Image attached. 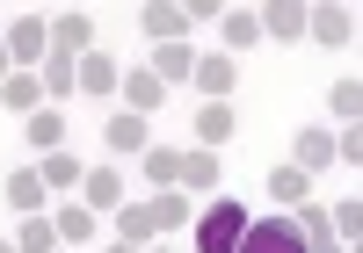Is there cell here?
<instances>
[{"instance_id":"1","label":"cell","mask_w":363,"mask_h":253,"mask_svg":"<svg viewBox=\"0 0 363 253\" xmlns=\"http://www.w3.org/2000/svg\"><path fill=\"white\" fill-rule=\"evenodd\" d=\"M240 239H247V210H240V196H211L203 217H196V253H240Z\"/></svg>"},{"instance_id":"2","label":"cell","mask_w":363,"mask_h":253,"mask_svg":"<svg viewBox=\"0 0 363 253\" xmlns=\"http://www.w3.org/2000/svg\"><path fill=\"white\" fill-rule=\"evenodd\" d=\"M0 44H8L15 73H37V66H44V51H51V22H44V15H22V22H15Z\"/></svg>"},{"instance_id":"3","label":"cell","mask_w":363,"mask_h":253,"mask_svg":"<svg viewBox=\"0 0 363 253\" xmlns=\"http://www.w3.org/2000/svg\"><path fill=\"white\" fill-rule=\"evenodd\" d=\"M240 253H306V239H298V225H291V217H262V225H247Z\"/></svg>"},{"instance_id":"4","label":"cell","mask_w":363,"mask_h":253,"mask_svg":"<svg viewBox=\"0 0 363 253\" xmlns=\"http://www.w3.org/2000/svg\"><path fill=\"white\" fill-rule=\"evenodd\" d=\"M306 37H320V44H349V37H356V8H342V0L306 8Z\"/></svg>"},{"instance_id":"5","label":"cell","mask_w":363,"mask_h":253,"mask_svg":"<svg viewBox=\"0 0 363 253\" xmlns=\"http://www.w3.org/2000/svg\"><path fill=\"white\" fill-rule=\"evenodd\" d=\"M255 22H262V37H277V44L306 37V8H298V0H269V8H255Z\"/></svg>"},{"instance_id":"6","label":"cell","mask_w":363,"mask_h":253,"mask_svg":"<svg viewBox=\"0 0 363 253\" xmlns=\"http://www.w3.org/2000/svg\"><path fill=\"white\" fill-rule=\"evenodd\" d=\"M174 188H189V196H211V188H218V152H182L174 160Z\"/></svg>"},{"instance_id":"7","label":"cell","mask_w":363,"mask_h":253,"mask_svg":"<svg viewBox=\"0 0 363 253\" xmlns=\"http://www.w3.org/2000/svg\"><path fill=\"white\" fill-rule=\"evenodd\" d=\"M51 51H66V58H80V51H95V15H80V8H66L51 22Z\"/></svg>"},{"instance_id":"8","label":"cell","mask_w":363,"mask_h":253,"mask_svg":"<svg viewBox=\"0 0 363 253\" xmlns=\"http://www.w3.org/2000/svg\"><path fill=\"white\" fill-rule=\"evenodd\" d=\"M102 138H109V152H124V160H145V145H153V131H145V116H131V109H116Z\"/></svg>"},{"instance_id":"9","label":"cell","mask_w":363,"mask_h":253,"mask_svg":"<svg viewBox=\"0 0 363 253\" xmlns=\"http://www.w3.org/2000/svg\"><path fill=\"white\" fill-rule=\"evenodd\" d=\"M196 138H203V152L233 145V138H240V116H233V102H203V109H196Z\"/></svg>"},{"instance_id":"10","label":"cell","mask_w":363,"mask_h":253,"mask_svg":"<svg viewBox=\"0 0 363 253\" xmlns=\"http://www.w3.org/2000/svg\"><path fill=\"white\" fill-rule=\"evenodd\" d=\"M80 203L95 210V217L124 203V181H116V167H87V174H80Z\"/></svg>"},{"instance_id":"11","label":"cell","mask_w":363,"mask_h":253,"mask_svg":"<svg viewBox=\"0 0 363 253\" xmlns=\"http://www.w3.org/2000/svg\"><path fill=\"white\" fill-rule=\"evenodd\" d=\"M37 80H44V94H51V102H66V94H80V58H66V51H44Z\"/></svg>"},{"instance_id":"12","label":"cell","mask_w":363,"mask_h":253,"mask_svg":"<svg viewBox=\"0 0 363 253\" xmlns=\"http://www.w3.org/2000/svg\"><path fill=\"white\" fill-rule=\"evenodd\" d=\"M44 196H51V188H44V174H37V167H15V174H8V210L44 217Z\"/></svg>"},{"instance_id":"13","label":"cell","mask_w":363,"mask_h":253,"mask_svg":"<svg viewBox=\"0 0 363 253\" xmlns=\"http://www.w3.org/2000/svg\"><path fill=\"white\" fill-rule=\"evenodd\" d=\"M189 80L203 87V102H233V58H225V51L196 58V73H189Z\"/></svg>"},{"instance_id":"14","label":"cell","mask_w":363,"mask_h":253,"mask_svg":"<svg viewBox=\"0 0 363 253\" xmlns=\"http://www.w3.org/2000/svg\"><path fill=\"white\" fill-rule=\"evenodd\" d=\"M0 109L37 116V109H44V80H37V73H8V80H0Z\"/></svg>"},{"instance_id":"15","label":"cell","mask_w":363,"mask_h":253,"mask_svg":"<svg viewBox=\"0 0 363 253\" xmlns=\"http://www.w3.org/2000/svg\"><path fill=\"white\" fill-rule=\"evenodd\" d=\"M80 94H95V102H116V58L80 51Z\"/></svg>"},{"instance_id":"16","label":"cell","mask_w":363,"mask_h":253,"mask_svg":"<svg viewBox=\"0 0 363 253\" xmlns=\"http://www.w3.org/2000/svg\"><path fill=\"white\" fill-rule=\"evenodd\" d=\"M116 94H124V109H131V116H153V109L167 102V87H160L153 73H124V80H116Z\"/></svg>"},{"instance_id":"17","label":"cell","mask_w":363,"mask_h":253,"mask_svg":"<svg viewBox=\"0 0 363 253\" xmlns=\"http://www.w3.org/2000/svg\"><path fill=\"white\" fill-rule=\"evenodd\" d=\"M145 73H153L160 87H182V80L196 73V51H189V44H160V51H153V66H145Z\"/></svg>"},{"instance_id":"18","label":"cell","mask_w":363,"mask_h":253,"mask_svg":"<svg viewBox=\"0 0 363 253\" xmlns=\"http://www.w3.org/2000/svg\"><path fill=\"white\" fill-rule=\"evenodd\" d=\"M51 232H58V246H87V239H95V210H87V203H58Z\"/></svg>"},{"instance_id":"19","label":"cell","mask_w":363,"mask_h":253,"mask_svg":"<svg viewBox=\"0 0 363 253\" xmlns=\"http://www.w3.org/2000/svg\"><path fill=\"white\" fill-rule=\"evenodd\" d=\"M116 239H124V246H153L160 232H153V210H145V203H116Z\"/></svg>"},{"instance_id":"20","label":"cell","mask_w":363,"mask_h":253,"mask_svg":"<svg viewBox=\"0 0 363 253\" xmlns=\"http://www.w3.org/2000/svg\"><path fill=\"white\" fill-rule=\"evenodd\" d=\"M37 174H44V188H51V196H66V188H80V160H73V152L66 145H58V152H44V160H37Z\"/></svg>"},{"instance_id":"21","label":"cell","mask_w":363,"mask_h":253,"mask_svg":"<svg viewBox=\"0 0 363 253\" xmlns=\"http://www.w3.org/2000/svg\"><path fill=\"white\" fill-rule=\"evenodd\" d=\"M138 29H145L153 44H182V29H189V15H182V8H167V0H153V8L138 15Z\"/></svg>"},{"instance_id":"22","label":"cell","mask_w":363,"mask_h":253,"mask_svg":"<svg viewBox=\"0 0 363 253\" xmlns=\"http://www.w3.org/2000/svg\"><path fill=\"white\" fill-rule=\"evenodd\" d=\"M327 160H335V131H320V123H306V131H298V174H320Z\"/></svg>"},{"instance_id":"23","label":"cell","mask_w":363,"mask_h":253,"mask_svg":"<svg viewBox=\"0 0 363 253\" xmlns=\"http://www.w3.org/2000/svg\"><path fill=\"white\" fill-rule=\"evenodd\" d=\"M145 210H153V232H167V239H174V232L196 217V203H189V196H174V188H167V196H153Z\"/></svg>"},{"instance_id":"24","label":"cell","mask_w":363,"mask_h":253,"mask_svg":"<svg viewBox=\"0 0 363 253\" xmlns=\"http://www.w3.org/2000/svg\"><path fill=\"white\" fill-rule=\"evenodd\" d=\"M327 225H335V239L349 246V253H363V203L349 196V203H335V210H327Z\"/></svg>"},{"instance_id":"25","label":"cell","mask_w":363,"mask_h":253,"mask_svg":"<svg viewBox=\"0 0 363 253\" xmlns=\"http://www.w3.org/2000/svg\"><path fill=\"white\" fill-rule=\"evenodd\" d=\"M269 196H277L284 210H298V203L313 196V174H298V167H277V174H269Z\"/></svg>"},{"instance_id":"26","label":"cell","mask_w":363,"mask_h":253,"mask_svg":"<svg viewBox=\"0 0 363 253\" xmlns=\"http://www.w3.org/2000/svg\"><path fill=\"white\" fill-rule=\"evenodd\" d=\"M29 145H37V152H58V145H66V116H58V109H37V116H29Z\"/></svg>"},{"instance_id":"27","label":"cell","mask_w":363,"mask_h":253,"mask_svg":"<svg viewBox=\"0 0 363 253\" xmlns=\"http://www.w3.org/2000/svg\"><path fill=\"white\" fill-rule=\"evenodd\" d=\"M15 253H58V232H51V217H22V232H15Z\"/></svg>"},{"instance_id":"28","label":"cell","mask_w":363,"mask_h":253,"mask_svg":"<svg viewBox=\"0 0 363 253\" xmlns=\"http://www.w3.org/2000/svg\"><path fill=\"white\" fill-rule=\"evenodd\" d=\"M218 22H225V44H233V51H247V44L262 37V22H255V8H225Z\"/></svg>"},{"instance_id":"29","label":"cell","mask_w":363,"mask_h":253,"mask_svg":"<svg viewBox=\"0 0 363 253\" xmlns=\"http://www.w3.org/2000/svg\"><path fill=\"white\" fill-rule=\"evenodd\" d=\"M174 160H182L174 145H145V181H153V188H174Z\"/></svg>"},{"instance_id":"30","label":"cell","mask_w":363,"mask_h":253,"mask_svg":"<svg viewBox=\"0 0 363 253\" xmlns=\"http://www.w3.org/2000/svg\"><path fill=\"white\" fill-rule=\"evenodd\" d=\"M327 109H335L342 123H356V109H363V87H356V80H335V87H327Z\"/></svg>"},{"instance_id":"31","label":"cell","mask_w":363,"mask_h":253,"mask_svg":"<svg viewBox=\"0 0 363 253\" xmlns=\"http://www.w3.org/2000/svg\"><path fill=\"white\" fill-rule=\"evenodd\" d=\"M335 160H349V167H356V160H363V131H356V123H349V131H342V138H335Z\"/></svg>"},{"instance_id":"32","label":"cell","mask_w":363,"mask_h":253,"mask_svg":"<svg viewBox=\"0 0 363 253\" xmlns=\"http://www.w3.org/2000/svg\"><path fill=\"white\" fill-rule=\"evenodd\" d=\"M182 15H189V22H218V15H225V0H189Z\"/></svg>"},{"instance_id":"33","label":"cell","mask_w":363,"mask_h":253,"mask_svg":"<svg viewBox=\"0 0 363 253\" xmlns=\"http://www.w3.org/2000/svg\"><path fill=\"white\" fill-rule=\"evenodd\" d=\"M8 73H15V58H8V44H0V80H8Z\"/></svg>"},{"instance_id":"34","label":"cell","mask_w":363,"mask_h":253,"mask_svg":"<svg viewBox=\"0 0 363 253\" xmlns=\"http://www.w3.org/2000/svg\"><path fill=\"white\" fill-rule=\"evenodd\" d=\"M109 253H138V246H124V239H116V246H109Z\"/></svg>"},{"instance_id":"35","label":"cell","mask_w":363,"mask_h":253,"mask_svg":"<svg viewBox=\"0 0 363 253\" xmlns=\"http://www.w3.org/2000/svg\"><path fill=\"white\" fill-rule=\"evenodd\" d=\"M0 253H15V239H0Z\"/></svg>"},{"instance_id":"36","label":"cell","mask_w":363,"mask_h":253,"mask_svg":"<svg viewBox=\"0 0 363 253\" xmlns=\"http://www.w3.org/2000/svg\"><path fill=\"white\" fill-rule=\"evenodd\" d=\"M167 253H174V246H167Z\"/></svg>"}]
</instances>
